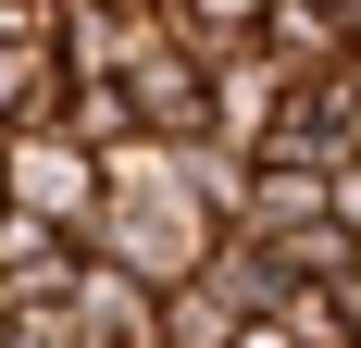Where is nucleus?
Instances as JSON below:
<instances>
[{
	"label": "nucleus",
	"instance_id": "nucleus-1",
	"mask_svg": "<svg viewBox=\"0 0 361 348\" xmlns=\"http://www.w3.org/2000/svg\"><path fill=\"white\" fill-rule=\"evenodd\" d=\"M0 211L37 224V237H87L100 224V162L63 125H25V137H0Z\"/></svg>",
	"mask_w": 361,
	"mask_h": 348
},
{
	"label": "nucleus",
	"instance_id": "nucleus-2",
	"mask_svg": "<svg viewBox=\"0 0 361 348\" xmlns=\"http://www.w3.org/2000/svg\"><path fill=\"white\" fill-rule=\"evenodd\" d=\"M50 13H63V0H0V137H25V125H63Z\"/></svg>",
	"mask_w": 361,
	"mask_h": 348
},
{
	"label": "nucleus",
	"instance_id": "nucleus-3",
	"mask_svg": "<svg viewBox=\"0 0 361 348\" xmlns=\"http://www.w3.org/2000/svg\"><path fill=\"white\" fill-rule=\"evenodd\" d=\"M162 50L212 87V75H237L262 50V0H162Z\"/></svg>",
	"mask_w": 361,
	"mask_h": 348
},
{
	"label": "nucleus",
	"instance_id": "nucleus-4",
	"mask_svg": "<svg viewBox=\"0 0 361 348\" xmlns=\"http://www.w3.org/2000/svg\"><path fill=\"white\" fill-rule=\"evenodd\" d=\"M237 348H287V336H274V323H250V336H237Z\"/></svg>",
	"mask_w": 361,
	"mask_h": 348
},
{
	"label": "nucleus",
	"instance_id": "nucleus-5",
	"mask_svg": "<svg viewBox=\"0 0 361 348\" xmlns=\"http://www.w3.org/2000/svg\"><path fill=\"white\" fill-rule=\"evenodd\" d=\"M0 348H13V311H0Z\"/></svg>",
	"mask_w": 361,
	"mask_h": 348
}]
</instances>
